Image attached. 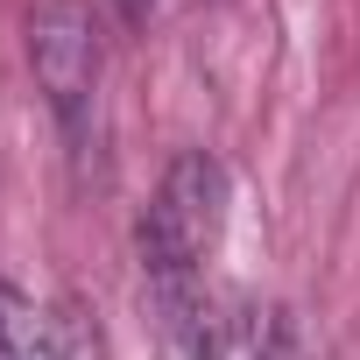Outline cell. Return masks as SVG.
<instances>
[{
    "instance_id": "cell-4",
    "label": "cell",
    "mask_w": 360,
    "mask_h": 360,
    "mask_svg": "<svg viewBox=\"0 0 360 360\" xmlns=\"http://www.w3.org/2000/svg\"><path fill=\"white\" fill-rule=\"evenodd\" d=\"M120 8H127V15H141V0H120Z\"/></svg>"
},
{
    "instance_id": "cell-1",
    "label": "cell",
    "mask_w": 360,
    "mask_h": 360,
    "mask_svg": "<svg viewBox=\"0 0 360 360\" xmlns=\"http://www.w3.org/2000/svg\"><path fill=\"white\" fill-rule=\"evenodd\" d=\"M226 162L212 148H184L162 184L155 205L141 212V276L148 304L162 325L169 360H226L219 318H212V262L226 240Z\"/></svg>"
},
{
    "instance_id": "cell-2",
    "label": "cell",
    "mask_w": 360,
    "mask_h": 360,
    "mask_svg": "<svg viewBox=\"0 0 360 360\" xmlns=\"http://www.w3.org/2000/svg\"><path fill=\"white\" fill-rule=\"evenodd\" d=\"M22 43H29L36 92L50 99V113H57L64 134L78 141V134H85V113H92V99H99V71H106L92 8H85V0H36L29 22H22Z\"/></svg>"
},
{
    "instance_id": "cell-3",
    "label": "cell",
    "mask_w": 360,
    "mask_h": 360,
    "mask_svg": "<svg viewBox=\"0 0 360 360\" xmlns=\"http://www.w3.org/2000/svg\"><path fill=\"white\" fill-rule=\"evenodd\" d=\"M0 360H64L50 318L22 290H8V283H0Z\"/></svg>"
}]
</instances>
